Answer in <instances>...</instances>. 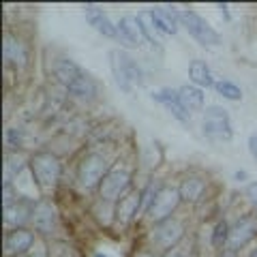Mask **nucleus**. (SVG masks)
<instances>
[{
	"label": "nucleus",
	"instance_id": "6e6552de",
	"mask_svg": "<svg viewBox=\"0 0 257 257\" xmlns=\"http://www.w3.org/2000/svg\"><path fill=\"white\" fill-rule=\"evenodd\" d=\"M257 236V216L246 214L242 219H238L229 227V238H227V248L229 251H238L240 246H244L248 240Z\"/></svg>",
	"mask_w": 257,
	"mask_h": 257
},
{
	"label": "nucleus",
	"instance_id": "c85d7f7f",
	"mask_svg": "<svg viewBox=\"0 0 257 257\" xmlns=\"http://www.w3.org/2000/svg\"><path fill=\"white\" fill-rule=\"evenodd\" d=\"M246 197L257 206V182H251V184L246 187Z\"/></svg>",
	"mask_w": 257,
	"mask_h": 257
},
{
	"label": "nucleus",
	"instance_id": "412c9836",
	"mask_svg": "<svg viewBox=\"0 0 257 257\" xmlns=\"http://www.w3.org/2000/svg\"><path fill=\"white\" fill-rule=\"evenodd\" d=\"M189 77H191V82L193 84H197V86H214V82H212V73H210V69H208V64L204 62V60H193L191 64H189Z\"/></svg>",
	"mask_w": 257,
	"mask_h": 257
},
{
	"label": "nucleus",
	"instance_id": "2f4dec72",
	"mask_svg": "<svg viewBox=\"0 0 257 257\" xmlns=\"http://www.w3.org/2000/svg\"><path fill=\"white\" fill-rule=\"evenodd\" d=\"M236 178L238 180H244L246 178V172H236Z\"/></svg>",
	"mask_w": 257,
	"mask_h": 257
},
{
	"label": "nucleus",
	"instance_id": "20e7f679",
	"mask_svg": "<svg viewBox=\"0 0 257 257\" xmlns=\"http://www.w3.org/2000/svg\"><path fill=\"white\" fill-rule=\"evenodd\" d=\"M204 133L210 140L216 142H227L234 135V128H231V120L229 114L219 105H210L204 111Z\"/></svg>",
	"mask_w": 257,
	"mask_h": 257
},
{
	"label": "nucleus",
	"instance_id": "39448f33",
	"mask_svg": "<svg viewBox=\"0 0 257 257\" xmlns=\"http://www.w3.org/2000/svg\"><path fill=\"white\" fill-rule=\"evenodd\" d=\"M180 191L174 187H159L155 199L148 206V216L155 223H161L165 219H170L172 212L176 210V206L180 204Z\"/></svg>",
	"mask_w": 257,
	"mask_h": 257
},
{
	"label": "nucleus",
	"instance_id": "dca6fc26",
	"mask_svg": "<svg viewBox=\"0 0 257 257\" xmlns=\"http://www.w3.org/2000/svg\"><path fill=\"white\" fill-rule=\"evenodd\" d=\"M86 20H88L90 26H94L96 30H99L101 35H105L109 39H118V28L109 22V18L99 9V7H88L86 9Z\"/></svg>",
	"mask_w": 257,
	"mask_h": 257
},
{
	"label": "nucleus",
	"instance_id": "0eeeda50",
	"mask_svg": "<svg viewBox=\"0 0 257 257\" xmlns=\"http://www.w3.org/2000/svg\"><path fill=\"white\" fill-rule=\"evenodd\" d=\"M105 159L101 155H92L84 157V161L79 163V170H77V178H79V184H82L84 189H92L96 184H101V180L105 178Z\"/></svg>",
	"mask_w": 257,
	"mask_h": 257
},
{
	"label": "nucleus",
	"instance_id": "393cba45",
	"mask_svg": "<svg viewBox=\"0 0 257 257\" xmlns=\"http://www.w3.org/2000/svg\"><path fill=\"white\" fill-rule=\"evenodd\" d=\"M214 88H216V92H219L221 96H225V99H229V101H240L242 99V90H240L234 82L223 79V82H216Z\"/></svg>",
	"mask_w": 257,
	"mask_h": 257
},
{
	"label": "nucleus",
	"instance_id": "f704fd0d",
	"mask_svg": "<svg viewBox=\"0 0 257 257\" xmlns=\"http://www.w3.org/2000/svg\"><path fill=\"white\" fill-rule=\"evenodd\" d=\"M251 257H257V248H255V251H253V253H251Z\"/></svg>",
	"mask_w": 257,
	"mask_h": 257
},
{
	"label": "nucleus",
	"instance_id": "7ed1b4c3",
	"mask_svg": "<svg viewBox=\"0 0 257 257\" xmlns=\"http://www.w3.org/2000/svg\"><path fill=\"white\" fill-rule=\"evenodd\" d=\"M180 22H182V26H187L189 35L195 39L199 45H204V47L221 45V41H223L221 35L202 18V15H197L195 11H180Z\"/></svg>",
	"mask_w": 257,
	"mask_h": 257
},
{
	"label": "nucleus",
	"instance_id": "473e14b6",
	"mask_svg": "<svg viewBox=\"0 0 257 257\" xmlns=\"http://www.w3.org/2000/svg\"><path fill=\"white\" fill-rule=\"evenodd\" d=\"M94 257H109V255H105V253H94Z\"/></svg>",
	"mask_w": 257,
	"mask_h": 257
},
{
	"label": "nucleus",
	"instance_id": "1a4fd4ad",
	"mask_svg": "<svg viewBox=\"0 0 257 257\" xmlns=\"http://www.w3.org/2000/svg\"><path fill=\"white\" fill-rule=\"evenodd\" d=\"M180 238H182V223L172 219V216L157 223L155 231H152V242L159 248H167V251H172V246L178 242Z\"/></svg>",
	"mask_w": 257,
	"mask_h": 257
},
{
	"label": "nucleus",
	"instance_id": "4be33fe9",
	"mask_svg": "<svg viewBox=\"0 0 257 257\" xmlns=\"http://www.w3.org/2000/svg\"><path fill=\"white\" fill-rule=\"evenodd\" d=\"M204 189H206L204 180L193 176V178H187V180L182 182V187H180L178 191H180V197L184 199V202H197V199L202 197Z\"/></svg>",
	"mask_w": 257,
	"mask_h": 257
},
{
	"label": "nucleus",
	"instance_id": "72a5a7b5",
	"mask_svg": "<svg viewBox=\"0 0 257 257\" xmlns=\"http://www.w3.org/2000/svg\"><path fill=\"white\" fill-rule=\"evenodd\" d=\"M138 257H152V255H148V253H142V255H138Z\"/></svg>",
	"mask_w": 257,
	"mask_h": 257
},
{
	"label": "nucleus",
	"instance_id": "9d476101",
	"mask_svg": "<svg viewBox=\"0 0 257 257\" xmlns=\"http://www.w3.org/2000/svg\"><path fill=\"white\" fill-rule=\"evenodd\" d=\"M35 242V236L32 231L24 229V227H18L7 234L5 238V255L7 257H13V255H20V253H26L28 248Z\"/></svg>",
	"mask_w": 257,
	"mask_h": 257
},
{
	"label": "nucleus",
	"instance_id": "f257e3e1",
	"mask_svg": "<svg viewBox=\"0 0 257 257\" xmlns=\"http://www.w3.org/2000/svg\"><path fill=\"white\" fill-rule=\"evenodd\" d=\"M109 67L111 73H114V79L120 90L131 92L133 84L142 86V69L138 67L131 56H126L122 50H111L109 52Z\"/></svg>",
	"mask_w": 257,
	"mask_h": 257
},
{
	"label": "nucleus",
	"instance_id": "a211bd4d",
	"mask_svg": "<svg viewBox=\"0 0 257 257\" xmlns=\"http://www.w3.org/2000/svg\"><path fill=\"white\" fill-rule=\"evenodd\" d=\"M67 88H69L71 94L79 96V99H92V96L96 94V86L92 82V77H88L82 69H79V73L67 84Z\"/></svg>",
	"mask_w": 257,
	"mask_h": 257
},
{
	"label": "nucleus",
	"instance_id": "bb28decb",
	"mask_svg": "<svg viewBox=\"0 0 257 257\" xmlns=\"http://www.w3.org/2000/svg\"><path fill=\"white\" fill-rule=\"evenodd\" d=\"M50 257H77V255L73 251V246H69L64 242H56L50 251Z\"/></svg>",
	"mask_w": 257,
	"mask_h": 257
},
{
	"label": "nucleus",
	"instance_id": "9b49d317",
	"mask_svg": "<svg viewBox=\"0 0 257 257\" xmlns=\"http://www.w3.org/2000/svg\"><path fill=\"white\" fill-rule=\"evenodd\" d=\"M152 99L163 103V105L172 111V116L176 120H180V122H184V124L189 122V111L182 107V103L178 99V92H174L172 88H161V90H155L152 92Z\"/></svg>",
	"mask_w": 257,
	"mask_h": 257
},
{
	"label": "nucleus",
	"instance_id": "5701e85b",
	"mask_svg": "<svg viewBox=\"0 0 257 257\" xmlns=\"http://www.w3.org/2000/svg\"><path fill=\"white\" fill-rule=\"evenodd\" d=\"M138 22H140V28H142V35H144V39L152 45V47H161V43H159V39L155 37V22H152V11H142L140 15H138Z\"/></svg>",
	"mask_w": 257,
	"mask_h": 257
},
{
	"label": "nucleus",
	"instance_id": "ddd939ff",
	"mask_svg": "<svg viewBox=\"0 0 257 257\" xmlns=\"http://www.w3.org/2000/svg\"><path fill=\"white\" fill-rule=\"evenodd\" d=\"M32 221H35L37 231H41V234H50V231H54L56 210H54L52 202H47V199H41V202L35 206V214H32Z\"/></svg>",
	"mask_w": 257,
	"mask_h": 257
},
{
	"label": "nucleus",
	"instance_id": "423d86ee",
	"mask_svg": "<svg viewBox=\"0 0 257 257\" xmlns=\"http://www.w3.org/2000/svg\"><path fill=\"white\" fill-rule=\"evenodd\" d=\"M128 187H131V174L122 167H116V170L105 174V178L99 184V191L103 202H118V199H122V193Z\"/></svg>",
	"mask_w": 257,
	"mask_h": 257
},
{
	"label": "nucleus",
	"instance_id": "cd10ccee",
	"mask_svg": "<svg viewBox=\"0 0 257 257\" xmlns=\"http://www.w3.org/2000/svg\"><path fill=\"white\" fill-rule=\"evenodd\" d=\"M7 142H9V146H20L22 135H18L15 128H9V131H7Z\"/></svg>",
	"mask_w": 257,
	"mask_h": 257
},
{
	"label": "nucleus",
	"instance_id": "7c9ffc66",
	"mask_svg": "<svg viewBox=\"0 0 257 257\" xmlns=\"http://www.w3.org/2000/svg\"><path fill=\"white\" fill-rule=\"evenodd\" d=\"M165 257H184V253L178 251V248H172V251H167V253H165Z\"/></svg>",
	"mask_w": 257,
	"mask_h": 257
},
{
	"label": "nucleus",
	"instance_id": "f8f14e48",
	"mask_svg": "<svg viewBox=\"0 0 257 257\" xmlns=\"http://www.w3.org/2000/svg\"><path fill=\"white\" fill-rule=\"evenodd\" d=\"M144 202V193H128L122 199H118V206H116V219L126 225L133 221V216L140 212Z\"/></svg>",
	"mask_w": 257,
	"mask_h": 257
},
{
	"label": "nucleus",
	"instance_id": "c9c22d12",
	"mask_svg": "<svg viewBox=\"0 0 257 257\" xmlns=\"http://www.w3.org/2000/svg\"><path fill=\"white\" fill-rule=\"evenodd\" d=\"M30 257H41V255H30Z\"/></svg>",
	"mask_w": 257,
	"mask_h": 257
},
{
	"label": "nucleus",
	"instance_id": "2eb2a0df",
	"mask_svg": "<svg viewBox=\"0 0 257 257\" xmlns=\"http://www.w3.org/2000/svg\"><path fill=\"white\" fill-rule=\"evenodd\" d=\"M3 58L13 62V64H18V67H24L26 60H28L26 47L22 45L20 39H15L13 35H9V32L3 35Z\"/></svg>",
	"mask_w": 257,
	"mask_h": 257
},
{
	"label": "nucleus",
	"instance_id": "6ab92c4d",
	"mask_svg": "<svg viewBox=\"0 0 257 257\" xmlns=\"http://www.w3.org/2000/svg\"><path fill=\"white\" fill-rule=\"evenodd\" d=\"M178 99L189 114L191 111H199L204 107V92L197 86H182L178 90Z\"/></svg>",
	"mask_w": 257,
	"mask_h": 257
},
{
	"label": "nucleus",
	"instance_id": "c756f323",
	"mask_svg": "<svg viewBox=\"0 0 257 257\" xmlns=\"http://www.w3.org/2000/svg\"><path fill=\"white\" fill-rule=\"evenodd\" d=\"M248 150H251V157L257 161V135H251V138H248Z\"/></svg>",
	"mask_w": 257,
	"mask_h": 257
},
{
	"label": "nucleus",
	"instance_id": "f03ea898",
	"mask_svg": "<svg viewBox=\"0 0 257 257\" xmlns=\"http://www.w3.org/2000/svg\"><path fill=\"white\" fill-rule=\"evenodd\" d=\"M30 167H32V174H35V180L39 182L41 189L50 191L56 187V182L60 178V161L52 152H39V155H35L30 161Z\"/></svg>",
	"mask_w": 257,
	"mask_h": 257
},
{
	"label": "nucleus",
	"instance_id": "f3484780",
	"mask_svg": "<svg viewBox=\"0 0 257 257\" xmlns=\"http://www.w3.org/2000/svg\"><path fill=\"white\" fill-rule=\"evenodd\" d=\"M180 20V13L170 9V7H159L152 11V22L155 28L165 32V35H176V22Z\"/></svg>",
	"mask_w": 257,
	"mask_h": 257
},
{
	"label": "nucleus",
	"instance_id": "aec40b11",
	"mask_svg": "<svg viewBox=\"0 0 257 257\" xmlns=\"http://www.w3.org/2000/svg\"><path fill=\"white\" fill-rule=\"evenodd\" d=\"M30 214H35V208H30L28 202H15L13 206H7L5 208V223L7 225H18L20 227V223H24L28 219Z\"/></svg>",
	"mask_w": 257,
	"mask_h": 257
},
{
	"label": "nucleus",
	"instance_id": "b1692460",
	"mask_svg": "<svg viewBox=\"0 0 257 257\" xmlns=\"http://www.w3.org/2000/svg\"><path fill=\"white\" fill-rule=\"evenodd\" d=\"M5 161H7L5 163V184H11L15 176L24 170V163H22V159L15 155H7Z\"/></svg>",
	"mask_w": 257,
	"mask_h": 257
},
{
	"label": "nucleus",
	"instance_id": "a878e982",
	"mask_svg": "<svg viewBox=\"0 0 257 257\" xmlns=\"http://www.w3.org/2000/svg\"><path fill=\"white\" fill-rule=\"evenodd\" d=\"M227 238H229V225L225 223V221H221V223L214 227L212 244H214V246H225V244H227Z\"/></svg>",
	"mask_w": 257,
	"mask_h": 257
},
{
	"label": "nucleus",
	"instance_id": "4468645a",
	"mask_svg": "<svg viewBox=\"0 0 257 257\" xmlns=\"http://www.w3.org/2000/svg\"><path fill=\"white\" fill-rule=\"evenodd\" d=\"M116 28H118V39H122L124 45H128V47H138L140 41L144 39L140 22H138V18H133V15H124V18L118 22Z\"/></svg>",
	"mask_w": 257,
	"mask_h": 257
}]
</instances>
